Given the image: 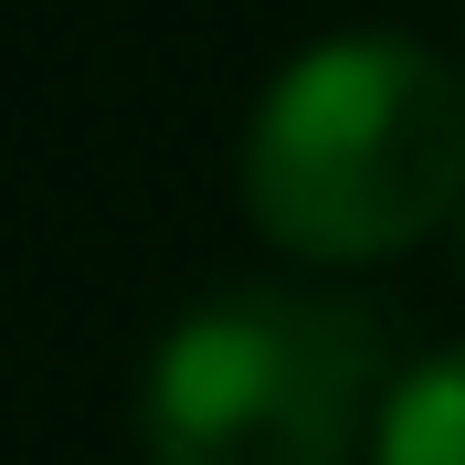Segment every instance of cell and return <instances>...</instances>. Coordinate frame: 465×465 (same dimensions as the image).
<instances>
[{
  "instance_id": "6da1fadb",
  "label": "cell",
  "mask_w": 465,
  "mask_h": 465,
  "mask_svg": "<svg viewBox=\"0 0 465 465\" xmlns=\"http://www.w3.org/2000/svg\"><path fill=\"white\" fill-rule=\"evenodd\" d=\"M465 202V74L402 32H339L264 85L243 212L296 264H381Z\"/></svg>"
},
{
  "instance_id": "7a4b0ae2",
  "label": "cell",
  "mask_w": 465,
  "mask_h": 465,
  "mask_svg": "<svg viewBox=\"0 0 465 465\" xmlns=\"http://www.w3.org/2000/svg\"><path fill=\"white\" fill-rule=\"evenodd\" d=\"M371 318L296 286H232L159 339L138 391L148 465H349L371 402Z\"/></svg>"
},
{
  "instance_id": "3957f363",
  "label": "cell",
  "mask_w": 465,
  "mask_h": 465,
  "mask_svg": "<svg viewBox=\"0 0 465 465\" xmlns=\"http://www.w3.org/2000/svg\"><path fill=\"white\" fill-rule=\"evenodd\" d=\"M381 465H465V349H434L381 402Z\"/></svg>"
},
{
  "instance_id": "277c9868",
  "label": "cell",
  "mask_w": 465,
  "mask_h": 465,
  "mask_svg": "<svg viewBox=\"0 0 465 465\" xmlns=\"http://www.w3.org/2000/svg\"><path fill=\"white\" fill-rule=\"evenodd\" d=\"M455 254H465V202H455Z\"/></svg>"
}]
</instances>
